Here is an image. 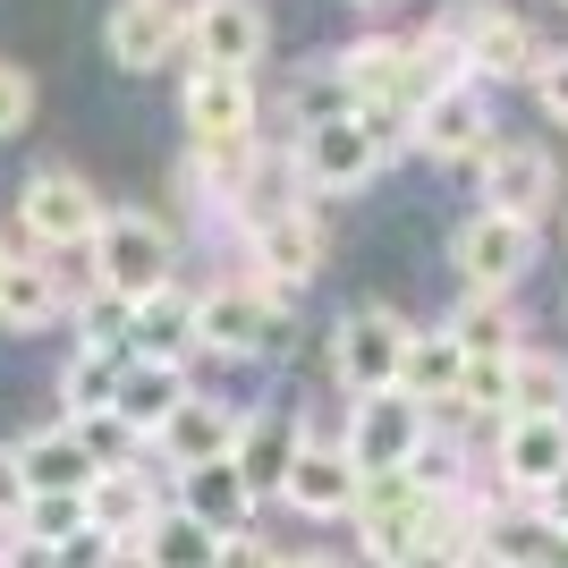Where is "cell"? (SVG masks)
<instances>
[{
  "mask_svg": "<svg viewBox=\"0 0 568 568\" xmlns=\"http://www.w3.org/2000/svg\"><path fill=\"white\" fill-rule=\"evenodd\" d=\"M170 263H179V246H170V230L153 213H102V230H94V288L144 306V297L170 288Z\"/></svg>",
  "mask_w": 568,
  "mask_h": 568,
  "instance_id": "obj_1",
  "label": "cell"
},
{
  "mask_svg": "<svg viewBox=\"0 0 568 568\" xmlns=\"http://www.w3.org/2000/svg\"><path fill=\"white\" fill-rule=\"evenodd\" d=\"M407 339L416 323L390 306H356L348 323L332 332V374L348 399H382V390H399V365H407Z\"/></svg>",
  "mask_w": 568,
  "mask_h": 568,
  "instance_id": "obj_2",
  "label": "cell"
},
{
  "mask_svg": "<svg viewBox=\"0 0 568 568\" xmlns=\"http://www.w3.org/2000/svg\"><path fill=\"white\" fill-rule=\"evenodd\" d=\"M18 221H26V237H34V255H69V246H94L102 195L85 187L69 162H43L18 195Z\"/></svg>",
  "mask_w": 568,
  "mask_h": 568,
  "instance_id": "obj_3",
  "label": "cell"
},
{
  "mask_svg": "<svg viewBox=\"0 0 568 568\" xmlns=\"http://www.w3.org/2000/svg\"><path fill=\"white\" fill-rule=\"evenodd\" d=\"M195 348L213 356H281L288 348V306L255 297L246 281H221L195 297Z\"/></svg>",
  "mask_w": 568,
  "mask_h": 568,
  "instance_id": "obj_4",
  "label": "cell"
},
{
  "mask_svg": "<svg viewBox=\"0 0 568 568\" xmlns=\"http://www.w3.org/2000/svg\"><path fill=\"white\" fill-rule=\"evenodd\" d=\"M450 263L467 272V288H484V297H518V281L535 272V221H509V213H475L467 230H458Z\"/></svg>",
  "mask_w": 568,
  "mask_h": 568,
  "instance_id": "obj_5",
  "label": "cell"
},
{
  "mask_svg": "<svg viewBox=\"0 0 568 568\" xmlns=\"http://www.w3.org/2000/svg\"><path fill=\"white\" fill-rule=\"evenodd\" d=\"M433 433V416L407 390H382V399H356V416H348V467L356 475H399L407 458H416V442Z\"/></svg>",
  "mask_w": 568,
  "mask_h": 568,
  "instance_id": "obj_6",
  "label": "cell"
},
{
  "mask_svg": "<svg viewBox=\"0 0 568 568\" xmlns=\"http://www.w3.org/2000/svg\"><path fill=\"white\" fill-rule=\"evenodd\" d=\"M442 34L467 51L475 77H535V69H544L535 26L509 18V9H484V0H475V9H450V18H442Z\"/></svg>",
  "mask_w": 568,
  "mask_h": 568,
  "instance_id": "obj_7",
  "label": "cell"
},
{
  "mask_svg": "<svg viewBox=\"0 0 568 568\" xmlns=\"http://www.w3.org/2000/svg\"><path fill=\"white\" fill-rule=\"evenodd\" d=\"M374 170H382V153H374V136L356 128V111L297 128V179H306L314 195H356Z\"/></svg>",
  "mask_w": 568,
  "mask_h": 568,
  "instance_id": "obj_8",
  "label": "cell"
},
{
  "mask_svg": "<svg viewBox=\"0 0 568 568\" xmlns=\"http://www.w3.org/2000/svg\"><path fill=\"white\" fill-rule=\"evenodd\" d=\"M407 144H416V153H433V162H484V153L500 144L493 102L475 94V85H458V94H433L425 111H407Z\"/></svg>",
  "mask_w": 568,
  "mask_h": 568,
  "instance_id": "obj_9",
  "label": "cell"
},
{
  "mask_svg": "<svg viewBox=\"0 0 568 568\" xmlns=\"http://www.w3.org/2000/svg\"><path fill=\"white\" fill-rule=\"evenodd\" d=\"M263 43H272V26H263L255 0H195V9H187V51H195V69L255 77Z\"/></svg>",
  "mask_w": 568,
  "mask_h": 568,
  "instance_id": "obj_10",
  "label": "cell"
},
{
  "mask_svg": "<svg viewBox=\"0 0 568 568\" xmlns=\"http://www.w3.org/2000/svg\"><path fill=\"white\" fill-rule=\"evenodd\" d=\"M179 111H187L195 153H221V144H255V77L195 69V77H187V94H179Z\"/></svg>",
  "mask_w": 568,
  "mask_h": 568,
  "instance_id": "obj_11",
  "label": "cell"
},
{
  "mask_svg": "<svg viewBox=\"0 0 568 568\" xmlns=\"http://www.w3.org/2000/svg\"><path fill=\"white\" fill-rule=\"evenodd\" d=\"M475 170H484V213H509V221H544L551 213V153L544 144L500 136Z\"/></svg>",
  "mask_w": 568,
  "mask_h": 568,
  "instance_id": "obj_12",
  "label": "cell"
},
{
  "mask_svg": "<svg viewBox=\"0 0 568 568\" xmlns=\"http://www.w3.org/2000/svg\"><path fill=\"white\" fill-rule=\"evenodd\" d=\"M237 433H246V407L213 399V390H187V407L162 425V442H153V450L187 475V467H221V458L237 450Z\"/></svg>",
  "mask_w": 568,
  "mask_h": 568,
  "instance_id": "obj_13",
  "label": "cell"
},
{
  "mask_svg": "<svg viewBox=\"0 0 568 568\" xmlns=\"http://www.w3.org/2000/svg\"><path fill=\"white\" fill-rule=\"evenodd\" d=\"M568 475V416H509L500 425V484L544 500Z\"/></svg>",
  "mask_w": 568,
  "mask_h": 568,
  "instance_id": "obj_14",
  "label": "cell"
},
{
  "mask_svg": "<svg viewBox=\"0 0 568 568\" xmlns=\"http://www.w3.org/2000/svg\"><path fill=\"white\" fill-rule=\"evenodd\" d=\"M102 43H111V69L144 77L187 43V18H179V0H119L111 26H102Z\"/></svg>",
  "mask_w": 568,
  "mask_h": 568,
  "instance_id": "obj_15",
  "label": "cell"
},
{
  "mask_svg": "<svg viewBox=\"0 0 568 568\" xmlns=\"http://www.w3.org/2000/svg\"><path fill=\"white\" fill-rule=\"evenodd\" d=\"M281 500L297 509V518H356V467H348V450L339 442H297V467H288V484H281Z\"/></svg>",
  "mask_w": 568,
  "mask_h": 568,
  "instance_id": "obj_16",
  "label": "cell"
},
{
  "mask_svg": "<svg viewBox=\"0 0 568 568\" xmlns=\"http://www.w3.org/2000/svg\"><path fill=\"white\" fill-rule=\"evenodd\" d=\"M187 407V365H153V356H128V374L111 390V416L136 442H162V425Z\"/></svg>",
  "mask_w": 568,
  "mask_h": 568,
  "instance_id": "obj_17",
  "label": "cell"
},
{
  "mask_svg": "<svg viewBox=\"0 0 568 568\" xmlns=\"http://www.w3.org/2000/svg\"><path fill=\"white\" fill-rule=\"evenodd\" d=\"M153 518H162V493H153V475H144L136 458L94 475V493H85V526H94L102 544H136Z\"/></svg>",
  "mask_w": 568,
  "mask_h": 568,
  "instance_id": "obj_18",
  "label": "cell"
},
{
  "mask_svg": "<svg viewBox=\"0 0 568 568\" xmlns=\"http://www.w3.org/2000/svg\"><path fill=\"white\" fill-rule=\"evenodd\" d=\"M339 94H348V111H399L407 94V43H390V34H365V43H348L332 60Z\"/></svg>",
  "mask_w": 568,
  "mask_h": 568,
  "instance_id": "obj_19",
  "label": "cell"
},
{
  "mask_svg": "<svg viewBox=\"0 0 568 568\" xmlns=\"http://www.w3.org/2000/svg\"><path fill=\"white\" fill-rule=\"evenodd\" d=\"M297 442H306V425H297L288 407H263V416H246V433H237L230 467L246 475V493H255V500L288 484V467H297Z\"/></svg>",
  "mask_w": 568,
  "mask_h": 568,
  "instance_id": "obj_20",
  "label": "cell"
},
{
  "mask_svg": "<svg viewBox=\"0 0 568 568\" xmlns=\"http://www.w3.org/2000/svg\"><path fill=\"white\" fill-rule=\"evenodd\" d=\"M179 509H187L195 526H213L221 544H237V535H255V493H246V475L221 458V467H187L179 475Z\"/></svg>",
  "mask_w": 568,
  "mask_h": 568,
  "instance_id": "obj_21",
  "label": "cell"
},
{
  "mask_svg": "<svg viewBox=\"0 0 568 568\" xmlns=\"http://www.w3.org/2000/svg\"><path fill=\"white\" fill-rule=\"evenodd\" d=\"M18 475H26V493H94V450L77 442V425H43V433H26L18 442Z\"/></svg>",
  "mask_w": 568,
  "mask_h": 568,
  "instance_id": "obj_22",
  "label": "cell"
},
{
  "mask_svg": "<svg viewBox=\"0 0 568 568\" xmlns=\"http://www.w3.org/2000/svg\"><path fill=\"white\" fill-rule=\"evenodd\" d=\"M458 382H467V348H458L450 332H416V339H407L399 390H407L416 407H425V416H433V407H450V399H458Z\"/></svg>",
  "mask_w": 568,
  "mask_h": 568,
  "instance_id": "obj_23",
  "label": "cell"
},
{
  "mask_svg": "<svg viewBox=\"0 0 568 568\" xmlns=\"http://www.w3.org/2000/svg\"><path fill=\"white\" fill-rule=\"evenodd\" d=\"M195 348V297L179 281L162 288V297H144L136 323H128V356H153V365H179V356Z\"/></svg>",
  "mask_w": 568,
  "mask_h": 568,
  "instance_id": "obj_24",
  "label": "cell"
},
{
  "mask_svg": "<svg viewBox=\"0 0 568 568\" xmlns=\"http://www.w3.org/2000/svg\"><path fill=\"white\" fill-rule=\"evenodd\" d=\"M442 332H450L467 356H518L526 323H518V297H484V288H467V297L450 306V323H442Z\"/></svg>",
  "mask_w": 568,
  "mask_h": 568,
  "instance_id": "obj_25",
  "label": "cell"
},
{
  "mask_svg": "<svg viewBox=\"0 0 568 568\" xmlns=\"http://www.w3.org/2000/svg\"><path fill=\"white\" fill-rule=\"evenodd\" d=\"M500 568H568V535L544 518V509H500L493 535H484Z\"/></svg>",
  "mask_w": 568,
  "mask_h": 568,
  "instance_id": "obj_26",
  "label": "cell"
},
{
  "mask_svg": "<svg viewBox=\"0 0 568 568\" xmlns=\"http://www.w3.org/2000/svg\"><path fill=\"white\" fill-rule=\"evenodd\" d=\"M51 314H60V272H51L43 255H18L9 281H0V323H9V332H43Z\"/></svg>",
  "mask_w": 568,
  "mask_h": 568,
  "instance_id": "obj_27",
  "label": "cell"
},
{
  "mask_svg": "<svg viewBox=\"0 0 568 568\" xmlns=\"http://www.w3.org/2000/svg\"><path fill=\"white\" fill-rule=\"evenodd\" d=\"M136 544H144L153 568H213L221 560V535H213V526H195L187 509H170V500H162V518L144 526Z\"/></svg>",
  "mask_w": 568,
  "mask_h": 568,
  "instance_id": "obj_28",
  "label": "cell"
},
{
  "mask_svg": "<svg viewBox=\"0 0 568 568\" xmlns=\"http://www.w3.org/2000/svg\"><path fill=\"white\" fill-rule=\"evenodd\" d=\"M509 416H568V365L544 348L509 356Z\"/></svg>",
  "mask_w": 568,
  "mask_h": 568,
  "instance_id": "obj_29",
  "label": "cell"
},
{
  "mask_svg": "<svg viewBox=\"0 0 568 568\" xmlns=\"http://www.w3.org/2000/svg\"><path fill=\"white\" fill-rule=\"evenodd\" d=\"M119 374H128V348H77L69 365H60V407H69V425L77 416H102L111 407V390H119Z\"/></svg>",
  "mask_w": 568,
  "mask_h": 568,
  "instance_id": "obj_30",
  "label": "cell"
},
{
  "mask_svg": "<svg viewBox=\"0 0 568 568\" xmlns=\"http://www.w3.org/2000/svg\"><path fill=\"white\" fill-rule=\"evenodd\" d=\"M128 323H136V306L128 297H111V288H85L77 297V348H128Z\"/></svg>",
  "mask_w": 568,
  "mask_h": 568,
  "instance_id": "obj_31",
  "label": "cell"
},
{
  "mask_svg": "<svg viewBox=\"0 0 568 568\" xmlns=\"http://www.w3.org/2000/svg\"><path fill=\"white\" fill-rule=\"evenodd\" d=\"M18 535L26 544H69V535H85V493H34Z\"/></svg>",
  "mask_w": 568,
  "mask_h": 568,
  "instance_id": "obj_32",
  "label": "cell"
},
{
  "mask_svg": "<svg viewBox=\"0 0 568 568\" xmlns=\"http://www.w3.org/2000/svg\"><path fill=\"white\" fill-rule=\"evenodd\" d=\"M407 475H416V493H458V484H467V475H458V442H442V433H425V442H416V458H407Z\"/></svg>",
  "mask_w": 568,
  "mask_h": 568,
  "instance_id": "obj_33",
  "label": "cell"
},
{
  "mask_svg": "<svg viewBox=\"0 0 568 568\" xmlns=\"http://www.w3.org/2000/svg\"><path fill=\"white\" fill-rule=\"evenodd\" d=\"M77 442L94 450V467H128V450H136V433L119 425L111 407H102V416H77Z\"/></svg>",
  "mask_w": 568,
  "mask_h": 568,
  "instance_id": "obj_34",
  "label": "cell"
},
{
  "mask_svg": "<svg viewBox=\"0 0 568 568\" xmlns=\"http://www.w3.org/2000/svg\"><path fill=\"white\" fill-rule=\"evenodd\" d=\"M26 119H34V77L18 60H0V136H18Z\"/></svg>",
  "mask_w": 568,
  "mask_h": 568,
  "instance_id": "obj_35",
  "label": "cell"
},
{
  "mask_svg": "<svg viewBox=\"0 0 568 568\" xmlns=\"http://www.w3.org/2000/svg\"><path fill=\"white\" fill-rule=\"evenodd\" d=\"M356 128L374 136V153H382V162H399V153H416V144H407V111H356Z\"/></svg>",
  "mask_w": 568,
  "mask_h": 568,
  "instance_id": "obj_36",
  "label": "cell"
},
{
  "mask_svg": "<svg viewBox=\"0 0 568 568\" xmlns=\"http://www.w3.org/2000/svg\"><path fill=\"white\" fill-rule=\"evenodd\" d=\"M26 475H18V450H0V535H18V518H26Z\"/></svg>",
  "mask_w": 568,
  "mask_h": 568,
  "instance_id": "obj_37",
  "label": "cell"
},
{
  "mask_svg": "<svg viewBox=\"0 0 568 568\" xmlns=\"http://www.w3.org/2000/svg\"><path fill=\"white\" fill-rule=\"evenodd\" d=\"M535 94H544V111L568 128V51H544V69H535Z\"/></svg>",
  "mask_w": 568,
  "mask_h": 568,
  "instance_id": "obj_38",
  "label": "cell"
},
{
  "mask_svg": "<svg viewBox=\"0 0 568 568\" xmlns=\"http://www.w3.org/2000/svg\"><path fill=\"white\" fill-rule=\"evenodd\" d=\"M51 568H111V544L85 526V535H69V544H51Z\"/></svg>",
  "mask_w": 568,
  "mask_h": 568,
  "instance_id": "obj_39",
  "label": "cell"
},
{
  "mask_svg": "<svg viewBox=\"0 0 568 568\" xmlns=\"http://www.w3.org/2000/svg\"><path fill=\"white\" fill-rule=\"evenodd\" d=\"M281 560H288V551H272L263 535H237V544H221L213 568H281Z\"/></svg>",
  "mask_w": 568,
  "mask_h": 568,
  "instance_id": "obj_40",
  "label": "cell"
},
{
  "mask_svg": "<svg viewBox=\"0 0 568 568\" xmlns=\"http://www.w3.org/2000/svg\"><path fill=\"white\" fill-rule=\"evenodd\" d=\"M535 509H544V518H551V526H560V535H568V475H560V484H551L544 500H535Z\"/></svg>",
  "mask_w": 568,
  "mask_h": 568,
  "instance_id": "obj_41",
  "label": "cell"
},
{
  "mask_svg": "<svg viewBox=\"0 0 568 568\" xmlns=\"http://www.w3.org/2000/svg\"><path fill=\"white\" fill-rule=\"evenodd\" d=\"M390 568H458V560H450V551H425V544H416L407 560H390Z\"/></svg>",
  "mask_w": 568,
  "mask_h": 568,
  "instance_id": "obj_42",
  "label": "cell"
},
{
  "mask_svg": "<svg viewBox=\"0 0 568 568\" xmlns=\"http://www.w3.org/2000/svg\"><path fill=\"white\" fill-rule=\"evenodd\" d=\"M281 568H348V560H332V551H288Z\"/></svg>",
  "mask_w": 568,
  "mask_h": 568,
  "instance_id": "obj_43",
  "label": "cell"
},
{
  "mask_svg": "<svg viewBox=\"0 0 568 568\" xmlns=\"http://www.w3.org/2000/svg\"><path fill=\"white\" fill-rule=\"evenodd\" d=\"M111 568H153V560H144V544H111Z\"/></svg>",
  "mask_w": 568,
  "mask_h": 568,
  "instance_id": "obj_44",
  "label": "cell"
},
{
  "mask_svg": "<svg viewBox=\"0 0 568 568\" xmlns=\"http://www.w3.org/2000/svg\"><path fill=\"white\" fill-rule=\"evenodd\" d=\"M458 568H500V560H493V551H467V560H458Z\"/></svg>",
  "mask_w": 568,
  "mask_h": 568,
  "instance_id": "obj_45",
  "label": "cell"
},
{
  "mask_svg": "<svg viewBox=\"0 0 568 568\" xmlns=\"http://www.w3.org/2000/svg\"><path fill=\"white\" fill-rule=\"evenodd\" d=\"M9 263H18V246H0V281H9Z\"/></svg>",
  "mask_w": 568,
  "mask_h": 568,
  "instance_id": "obj_46",
  "label": "cell"
},
{
  "mask_svg": "<svg viewBox=\"0 0 568 568\" xmlns=\"http://www.w3.org/2000/svg\"><path fill=\"white\" fill-rule=\"evenodd\" d=\"M356 9H374V0H356Z\"/></svg>",
  "mask_w": 568,
  "mask_h": 568,
  "instance_id": "obj_47",
  "label": "cell"
}]
</instances>
